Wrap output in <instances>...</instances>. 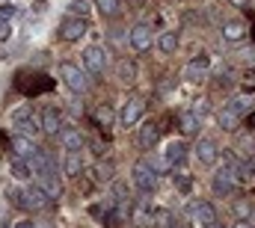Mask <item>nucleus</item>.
I'll return each mask as SVG.
<instances>
[{"label": "nucleus", "mask_w": 255, "mask_h": 228, "mask_svg": "<svg viewBox=\"0 0 255 228\" xmlns=\"http://www.w3.org/2000/svg\"><path fill=\"white\" fill-rule=\"evenodd\" d=\"M15 89L24 92V95H42V92H51L54 89V80L48 74H30V71H21L15 77Z\"/></svg>", "instance_id": "obj_1"}, {"label": "nucleus", "mask_w": 255, "mask_h": 228, "mask_svg": "<svg viewBox=\"0 0 255 228\" xmlns=\"http://www.w3.org/2000/svg\"><path fill=\"white\" fill-rule=\"evenodd\" d=\"M12 127H18V133L21 136H39V130H42V118L33 113V107L30 104H24V107H18L15 113H12Z\"/></svg>", "instance_id": "obj_2"}, {"label": "nucleus", "mask_w": 255, "mask_h": 228, "mask_svg": "<svg viewBox=\"0 0 255 228\" xmlns=\"http://www.w3.org/2000/svg\"><path fill=\"white\" fill-rule=\"evenodd\" d=\"M6 196L18 205V208H33V211H39V208H45L48 205V193L36 184V187H27L24 193H18V190H6Z\"/></svg>", "instance_id": "obj_3"}, {"label": "nucleus", "mask_w": 255, "mask_h": 228, "mask_svg": "<svg viewBox=\"0 0 255 228\" xmlns=\"http://www.w3.org/2000/svg\"><path fill=\"white\" fill-rule=\"evenodd\" d=\"M247 107H250V101L247 98H235V101H229V104H223V110H220V127L223 130H235L238 124H241V118L247 115Z\"/></svg>", "instance_id": "obj_4"}, {"label": "nucleus", "mask_w": 255, "mask_h": 228, "mask_svg": "<svg viewBox=\"0 0 255 228\" xmlns=\"http://www.w3.org/2000/svg\"><path fill=\"white\" fill-rule=\"evenodd\" d=\"M60 77H63V83L71 92H86V89H89V74L80 71V68L71 65V62H63V65H60Z\"/></svg>", "instance_id": "obj_5"}, {"label": "nucleus", "mask_w": 255, "mask_h": 228, "mask_svg": "<svg viewBox=\"0 0 255 228\" xmlns=\"http://www.w3.org/2000/svg\"><path fill=\"white\" fill-rule=\"evenodd\" d=\"M133 184H136L139 193H151V190H154L157 172H154V166H151V160H139V163L133 166Z\"/></svg>", "instance_id": "obj_6"}, {"label": "nucleus", "mask_w": 255, "mask_h": 228, "mask_svg": "<svg viewBox=\"0 0 255 228\" xmlns=\"http://www.w3.org/2000/svg\"><path fill=\"white\" fill-rule=\"evenodd\" d=\"M235 160H226V166L214 175V193H223V196H229L232 190H235Z\"/></svg>", "instance_id": "obj_7"}, {"label": "nucleus", "mask_w": 255, "mask_h": 228, "mask_svg": "<svg viewBox=\"0 0 255 228\" xmlns=\"http://www.w3.org/2000/svg\"><path fill=\"white\" fill-rule=\"evenodd\" d=\"M83 65H86L89 74H104V65H107V54H104V48H98V45L86 48V51H83Z\"/></svg>", "instance_id": "obj_8"}, {"label": "nucleus", "mask_w": 255, "mask_h": 228, "mask_svg": "<svg viewBox=\"0 0 255 228\" xmlns=\"http://www.w3.org/2000/svg\"><path fill=\"white\" fill-rule=\"evenodd\" d=\"M60 36H63L65 42H77V39H83V36H86V21H83V18H63V24H60Z\"/></svg>", "instance_id": "obj_9"}, {"label": "nucleus", "mask_w": 255, "mask_h": 228, "mask_svg": "<svg viewBox=\"0 0 255 228\" xmlns=\"http://www.w3.org/2000/svg\"><path fill=\"white\" fill-rule=\"evenodd\" d=\"M142 113H145V101H142V98H130L125 107H122V113H119V121H122V127H130V124H136Z\"/></svg>", "instance_id": "obj_10"}, {"label": "nucleus", "mask_w": 255, "mask_h": 228, "mask_svg": "<svg viewBox=\"0 0 255 228\" xmlns=\"http://www.w3.org/2000/svg\"><path fill=\"white\" fill-rule=\"evenodd\" d=\"M187 214H190L196 223H202V226H211V223H217V211H214V205H208V202H190Z\"/></svg>", "instance_id": "obj_11"}, {"label": "nucleus", "mask_w": 255, "mask_h": 228, "mask_svg": "<svg viewBox=\"0 0 255 228\" xmlns=\"http://www.w3.org/2000/svg\"><path fill=\"white\" fill-rule=\"evenodd\" d=\"M30 163V169H33V175H48V172H54V160H51V154L45 151V148H36V154L27 160Z\"/></svg>", "instance_id": "obj_12"}, {"label": "nucleus", "mask_w": 255, "mask_h": 228, "mask_svg": "<svg viewBox=\"0 0 255 228\" xmlns=\"http://www.w3.org/2000/svg\"><path fill=\"white\" fill-rule=\"evenodd\" d=\"M130 45H133V51H148L151 48V27L148 24H136L130 30Z\"/></svg>", "instance_id": "obj_13"}, {"label": "nucleus", "mask_w": 255, "mask_h": 228, "mask_svg": "<svg viewBox=\"0 0 255 228\" xmlns=\"http://www.w3.org/2000/svg\"><path fill=\"white\" fill-rule=\"evenodd\" d=\"M9 148H12V151H15V157H21V160H24V157L30 160V157L36 154V145H33V139H30V136H21V133L9 139Z\"/></svg>", "instance_id": "obj_14"}, {"label": "nucleus", "mask_w": 255, "mask_h": 228, "mask_svg": "<svg viewBox=\"0 0 255 228\" xmlns=\"http://www.w3.org/2000/svg\"><path fill=\"white\" fill-rule=\"evenodd\" d=\"M92 217L101 220L104 226H113V220H116V199H107L104 205H92Z\"/></svg>", "instance_id": "obj_15"}, {"label": "nucleus", "mask_w": 255, "mask_h": 228, "mask_svg": "<svg viewBox=\"0 0 255 228\" xmlns=\"http://www.w3.org/2000/svg\"><path fill=\"white\" fill-rule=\"evenodd\" d=\"M42 130L45 133H60L63 130V115L57 107H48L45 113H42Z\"/></svg>", "instance_id": "obj_16"}, {"label": "nucleus", "mask_w": 255, "mask_h": 228, "mask_svg": "<svg viewBox=\"0 0 255 228\" xmlns=\"http://www.w3.org/2000/svg\"><path fill=\"white\" fill-rule=\"evenodd\" d=\"M196 157H199V163H217V142L214 139H199V145H196Z\"/></svg>", "instance_id": "obj_17"}, {"label": "nucleus", "mask_w": 255, "mask_h": 228, "mask_svg": "<svg viewBox=\"0 0 255 228\" xmlns=\"http://www.w3.org/2000/svg\"><path fill=\"white\" fill-rule=\"evenodd\" d=\"M39 187L48 193V199H60V193H63V181L57 178V172L42 175V178H39Z\"/></svg>", "instance_id": "obj_18"}, {"label": "nucleus", "mask_w": 255, "mask_h": 228, "mask_svg": "<svg viewBox=\"0 0 255 228\" xmlns=\"http://www.w3.org/2000/svg\"><path fill=\"white\" fill-rule=\"evenodd\" d=\"M184 157H187V145L184 142H169L166 145V163H169V169L172 166H181Z\"/></svg>", "instance_id": "obj_19"}, {"label": "nucleus", "mask_w": 255, "mask_h": 228, "mask_svg": "<svg viewBox=\"0 0 255 228\" xmlns=\"http://www.w3.org/2000/svg\"><path fill=\"white\" fill-rule=\"evenodd\" d=\"M60 142H63L68 151H80L83 136H80V130H77V127H63V130H60Z\"/></svg>", "instance_id": "obj_20"}, {"label": "nucleus", "mask_w": 255, "mask_h": 228, "mask_svg": "<svg viewBox=\"0 0 255 228\" xmlns=\"http://www.w3.org/2000/svg\"><path fill=\"white\" fill-rule=\"evenodd\" d=\"M247 33H250V30H247L244 21H226V24H223V36H226L229 42H241Z\"/></svg>", "instance_id": "obj_21"}, {"label": "nucleus", "mask_w": 255, "mask_h": 228, "mask_svg": "<svg viewBox=\"0 0 255 228\" xmlns=\"http://www.w3.org/2000/svg\"><path fill=\"white\" fill-rule=\"evenodd\" d=\"M157 136H160V127H157L154 121H145L142 130H139V145H142V148H151V145L157 142Z\"/></svg>", "instance_id": "obj_22"}, {"label": "nucleus", "mask_w": 255, "mask_h": 228, "mask_svg": "<svg viewBox=\"0 0 255 228\" xmlns=\"http://www.w3.org/2000/svg\"><path fill=\"white\" fill-rule=\"evenodd\" d=\"M63 169H65V175H71V178H77V175L83 172V157H80V151H68V154H65Z\"/></svg>", "instance_id": "obj_23"}, {"label": "nucleus", "mask_w": 255, "mask_h": 228, "mask_svg": "<svg viewBox=\"0 0 255 228\" xmlns=\"http://www.w3.org/2000/svg\"><path fill=\"white\" fill-rule=\"evenodd\" d=\"M235 181L250 187V184L255 181V169L250 166V163H238V160H235Z\"/></svg>", "instance_id": "obj_24"}, {"label": "nucleus", "mask_w": 255, "mask_h": 228, "mask_svg": "<svg viewBox=\"0 0 255 228\" xmlns=\"http://www.w3.org/2000/svg\"><path fill=\"white\" fill-rule=\"evenodd\" d=\"M208 62H211V59H208V54H196V57H193V62L187 65V77H190V80H196V74L202 77V74H205V68H208Z\"/></svg>", "instance_id": "obj_25"}, {"label": "nucleus", "mask_w": 255, "mask_h": 228, "mask_svg": "<svg viewBox=\"0 0 255 228\" xmlns=\"http://www.w3.org/2000/svg\"><path fill=\"white\" fill-rule=\"evenodd\" d=\"M9 166H12V175H15L18 181H27V178L33 175L30 163H27V160H21V157H12V163H9Z\"/></svg>", "instance_id": "obj_26"}, {"label": "nucleus", "mask_w": 255, "mask_h": 228, "mask_svg": "<svg viewBox=\"0 0 255 228\" xmlns=\"http://www.w3.org/2000/svg\"><path fill=\"white\" fill-rule=\"evenodd\" d=\"M199 118H202V115L193 113V110L181 113V130H184V133H196V130H199Z\"/></svg>", "instance_id": "obj_27"}, {"label": "nucleus", "mask_w": 255, "mask_h": 228, "mask_svg": "<svg viewBox=\"0 0 255 228\" xmlns=\"http://www.w3.org/2000/svg\"><path fill=\"white\" fill-rule=\"evenodd\" d=\"M133 77H136V65L133 62H119V80L122 83H133Z\"/></svg>", "instance_id": "obj_28"}, {"label": "nucleus", "mask_w": 255, "mask_h": 228, "mask_svg": "<svg viewBox=\"0 0 255 228\" xmlns=\"http://www.w3.org/2000/svg\"><path fill=\"white\" fill-rule=\"evenodd\" d=\"M157 45H160L163 54H172L175 45H178V36H175V33H160V42H157Z\"/></svg>", "instance_id": "obj_29"}, {"label": "nucleus", "mask_w": 255, "mask_h": 228, "mask_svg": "<svg viewBox=\"0 0 255 228\" xmlns=\"http://www.w3.org/2000/svg\"><path fill=\"white\" fill-rule=\"evenodd\" d=\"M68 9L74 12V18H86V15H89V3H86V0H71Z\"/></svg>", "instance_id": "obj_30"}, {"label": "nucleus", "mask_w": 255, "mask_h": 228, "mask_svg": "<svg viewBox=\"0 0 255 228\" xmlns=\"http://www.w3.org/2000/svg\"><path fill=\"white\" fill-rule=\"evenodd\" d=\"M95 118H98V121H101L104 127H110V124H113V113H110L107 107H98V113H95Z\"/></svg>", "instance_id": "obj_31"}, {"label": "nucleus", "mask_w": 255, "mask_h": 228, "mask_svg": "<svg viewBox=\"0 0 255 228\" xmlns=\"http://www.w3.org/2000/svg\"><path fill=\"white\" fill-rule=\"evenodd\" d=\"M98 9L107 12V15H113V12L119 9V0H98Z\"/></svg>", "instance_id": "obj_32"}, {"label": "nucleus", "mask_w": 255, "mask_h": 228, "mask_svg": "<svg viewBox=\"0 0 255 228\" xmlns=\"http://www.w3.org/2000/svg\"><path fill=\"white\" fill-rule=\"evenodd\" d=\"M9 36H12V24L6 18H0V42H6Z\"/></svg>", "instance_id": "obj_33"}, {"label": "nucleus", "mask_w": 255, "mask_h": 228, "mask_svg": "<svg viewBox=\"0 0 255 228\" xmlns=\"http://www.w3.org/2000/svg\"><path fill=\"white\" fill-rule=\"evenodd\" d=\"M175 184H178V190H181V193H187V190H190V178H184V175H175Z\"/></svg>", "instance_id": "obj_34"}, {"label": "nucleus", "mask_w": 255, "mask_h": 228, "mask_svg": "<svg viewBox=\"0 0 255 228\" xmlns=\"http://www.w3.org/2000/svg\"><path fill=\"white\" fill-rule=\"evenodd\" d=\"M110 175H113V166H110V163H107V166H98V181H107Z\"/></svg>", "instance_id": "obj_35"}, {"label": "nucleus", "mask_w": 255, "mask_h": 228, "mask_svg": "<svg viewBox=\"0 0 255 228\" xmlns=\"http://www.w3.org/2000/svg\"><path fill=\"white\" fill-rule=\"evenodd\" d=\"M12 15H15V6H3V9H0V18H6V21H9Z\"/></svg>", "instance_id": "obj_36"}, {"label": "nucleus", "mask_w": 255, "mask_h": 228, "mask_svg": "<svg viewBox=\"0 0 255 228\" xmlns=\"http://www.w3.org/2000/svg\"><path fill=\"white\" fill-rule=\"evenodd\" d=\"M166 228H187V223H178V220H169V226Z\"/></svg>", "instance_id": "obj_37"}, {"label": "nucleus", "mask_w": 255, "mask_h": 228, "mask_svg": "<svg viewBox=\"0 0 255 228\" xmlns=\"http://www.w3.org/2000/svg\"><path fill=\"white\" fill-rule=\"evenodd\" d=\"M15 228H33V223H18Z\"/></svg>", "instance_id": "obj_38"}, {"label": "nucleus", "mask_w": 255, "mask_h": 228, "mask_svg": "<svg viewBox=\"0 0 255 228\" xmlns=\"http://www.w3.org/2000/svg\"><path fill=\"white\" fill-rule=\"evenodd\" d=\"M205 228H223V226L220 223H211V226H205Z\"/></svg>", "instance_id": "obj_39"}, {"label": "nucleus", "mask_w": 255, "mask_h": 228, "mask_svg": "<svg viewBox=\"0 0 255 228\" xmlns=\"http://www.w3.org/2000/svg\"><path fill=\"white\" fill-rule=\"evenodd\" d=\"M235 228H250V226H247V223H238V226H235Z\"/></svg>", "instance_id": "obj_40"}, {"label": "nucleus", "mask_w": 255, "mask_h": 228, "mask_svg": "<svg viewBox=\"0 0 255 228\" xmlns=\"http://www.w3.org/2000/svg\"><path fill=\"white\" fill-rule=\"evenodd\" d=\"M250 121H253V127H255V113H253V118H250Z\"/></svg>", "instance_id": "obj_41"}, {"label": "nucleus", "mask_w": 255, "mask_h": 228, "mask_svg": "<svg viewBox=\"0 0 255 228\" xmlns=\"http://www.w3.org/2000/svg\"><path fill=\"white\" fill-rule=\"evenodd\" d=\"M232 3H244V0H232Z\"/></svg>", "instance_id": "obj_42"}]
</instances>
